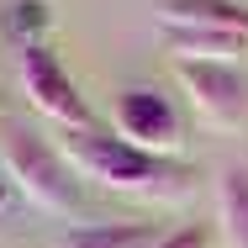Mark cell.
Here are the masks:
<instances>
[{"label": "cell", "instance_id": "cell-4", "mask_svg": "<svg viewBox=\"0 0 248 248\" xmlns=\"http://www.w3.org/2000/svg\"><path fill=\"white\" fill-rule=\"evenodd\" d=\"M21 90H27V100L43 116L63 122L69 132L74 127H90V106L79 95V85L69 79V69L58 63V53L43 48V43H21Z\"/></svg>", "mask_w": 248, "mask_h": 248}, {"label": "cell", "instance_id": "cell-5", "mask_svg": "<svg viewBox=\"0 0 248 248\" xmlns=\"http://www.w3.org/2000/svg\"><path fill=\"white\" fill-rule=\"evenodd\" d=\"M180 79H185L196 111L211 122V127L243 122L248 85H243V74H238V63H180Z\"/></svg>", "mask_w": 248, "mask_h": 248}, {"label": "cell", "instance_id": "cell-9", "mask_svg": "<svg viewBox=\"0 0 248 248\" xmlns=\"http://www.w3.org/2000/svg\"><path fill=\"white\" fill-rule=\"evenodd\" d=\"M164 238V227L153 222H95V227H74L63 248H153Z\"/></svg>", "mask_w": 248, "mask_h": 248}, {"label": "cell", "instance_id": "cell-11", "mask_svg": "<svg viewBox=\"0 0 248 248\" xmlns=\"http://www.w3.org/2000/svg\"><path fill=\"white\" fill-rule=\"evenodd\" d=\"M5 201H11V174L0 169V206H5Z\"/></svg>", "mask_w": 248, "mask_h": 248}, {"label": "cell", "instance_id": "cell-2", "mask_svg": "<svg viewBox=\"0 0 248 248\" xmlns=\"http://www.w3.org/2000/svg\"><path fill=\"white\" fill-rule=\"evenodd\" d=\"M5 174L21 196L32 201L37 211L48 217H74L79 211V180H74V164L53 148L43 132L11 122L5 127Z\"/></svg>", "mask_w": 248, "mask_h": 248}, {"label": "cell", "instance_id": "cell-1", "mask_svg": "<svg viewBox=\"0 0 248 248\" xmlns=\"http://www.w3.org/2000/svg\"><path fill=\"white\" fill-rule=\"evenodd\" d=\"M63 158L100 180L106 190H122V196H185L190 190V169L174 164V158H158V153L138 148L127 138H111V132H95V127H74L69 143H63Z\"/></svg>", "mask_w": 248, "mask_h": 248}, {"label": "cell", "instance_id": "cell-7", "mask_svg": "<svg viewBox=\"0 0 248 248\" xmlns=\"http://www.w3.org/2000/svg\"><path fill=\"white\" fill-rule=\"evenodd\" d=\"M164 27H201V32H238L248 37V11L238 0H164Z\"/></svg>", "mask_w": 248, "mask_h": 248}, {"label": "cell", "instance_id": "cell-3", "mask_svg": "<svg viewBox=\"0 0 248 248\" xmlns=\"http://www.w3.org/2000/svg\"><path fill=\"white\" fill-rule=\"evenodd\" d=\"M116 138L138 143V148L158 153V158H174L185 148V127H180V111L164 90H148V85H132L116 95Z\"/></svg>", "mask_w": 248, "mask_h": 248}, {"label": "cell", "instance_id": "cell-8", "mask_svg": "<svg viewBox=\"0 0 248 248\" xmlns=\"http://www.w3.org/2000/svg\"><path fill=\"white\" fill-rule=\"evenodd\" d=\"M217 222L232 248H248V169L227 164L217 174Z\"/></svg>", "mask_w": 248, "mask_h": 248}, {"label": "cell", "instance_id": "cell-6", "mask_svg": "<svg viewBox=\"0 0 248 248\" xmlns=\"http://www.w3.org/2000/svg\"><path fill=\"white\" fill-rule=\"evenodd\" d=\"M164 53H174L180 63H238L248 53V37L238 32H201V27H158Z\"/></svg>", "mask_w": 248, "mask_h": 248}, {"label": "cell", "instance_id": "cell-10", "mask_svg": "<svg viewBox=\"0 0 248 248\" xmlns=\"http://www.w3.org/2000/svg\"><path fill=\"white\" fill-rule=\"evenodd\" d=\"M211 238H206V227H180V232H164L153 248H206Z\"/></svg>", "mask_w": 248, "mask_h": 248}]
</instances>
